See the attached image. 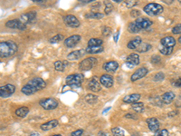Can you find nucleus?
<instances>
[{
  "mask_svg": "<svg viewBox=\"0 0 181 136\" xmlns=\"http://www.w3.org/2000/svg\"><path fill=\"white\" fill-rule=\"evenodd\" d=\"M82 133H83V131H82V129H79V130H76V131L73 132L71 134V136H82Z\"/></svg>",
  "mask_w": 181,
  "mask_h": 136,
  "instance_id": "obj_44",
  "label": "nucleus"
},
{
  "mask_svg": "<svg viewBox=\"0 0 181 136\" xmlns=\"http://www.w3.org/2000/svg\"><path fill=\"white\" fill-rule=\"evenodd\" d=\"M30 136H40L39 134H37V133H33V134H31Z\"/></svg>",
  "mask_w": 181,
  "mask_h": 136,
  "instance_id": "obj_53",
  "label": "nucleus"
},
{
  "mask_svg": "<svg viewBox=\"0 0 181 136\" xmlns=\"http://www.w3.org/2000/svg\"><path fill=\"white\" fill-rule=\"evenodd\" d=\"M28 113H29V109L27 107H25V106L20 107V108L16 110V114L18 117H21V118L26 117L28 114Z\"/></svg>",
  "mask_w": 181,
  "mask_h": 136,
  "instance_id": "obj_26",
  "label": "nucleus"
},
{
  "mask_svg": "<svg viewBox=\"0 0 181 136\" xmlns=\"http://www.w3.org/2000/svg\"><path fill=\"white\" fill-rule=\"evenodd\" d=\"M100 79L98 81V78L96 76H93L88 83L87 85V87L89 90L92 91V92H99L100 91Z\"/></svg>",
  "mask_w": 181,
  "mask_h": 136,
  "instance_id": "obj_14",
  "label": "nucleus"
},
{
  "mask_svg": "<svg viewBox=\"0 0 181 136\" xmlns=\"http://www.w3.org/2000/svg\"><path fill=\"white\" fill-rule=\"evenodd\" d=\"M80 2H82L83 4H88V3H91V2H92L93 0H79Z\"/></svg>",
  "mask_w": 181,
  "mask_h": 136,
  "instance_id": "obj_52",
  "label": "nucleus"
},
{
  "mask_svg": "<svg viewBox=\"0 0 181 136\" xmlns=\"http://www.w3.org/2000/svg\"><path fill=\"white\" fill-rule=\"evenodd\" d=\"M128 30H129V32L132 33V34H136V33H139V32L140 31V29L139 28V26H137V24H136L135 21H134V22H131V23L129 24V26H128Z\"/></svg>",
  "mask_w": 181,
  "mask_h": 136,
  "instance_id": "obj_28",
  "label": "nucleus"
},
{
  "mask_svg": "<svg viewBox=\"0 0 181 136\" xmlns=\"http://www.w3.org/2000/svg\"><path fill=\"white\" fill-rule=\"evenodd\" d=\"M125 117H126V118H132V119H137V117H136L135 115L132 114H127L125 115Z\"/></svg>",
  "mask_w": 181,
  "mask_h": 136,
  "instance_id": "obj_50",
  "label": "nucleus"
},
{
  "mask_svg": "<svg viewBox=\"0 0 181 136\" xmlns=\"http://www.w3.org/2000/svg\"><path fill=\"white\" fill-rule=\"evenodd\" d=\"M140 64V56L136 53H132L126 58V66L129 68H132Z\"/></svg>",
  "mask_w": 181,
  "mask_h": 136,
  "instance_id": "obj_9",
  "label": "nucleus"
},
{
  "mask_svg": "<svg viewBox=\"0 0 181 136\" xmlns=\"http://www.w3.org/2000/svg\"><path fill=\"white\" fill-rule=\"evenodd\" d=\"M137 4H138V2H134V1H127V2H125V5H126L127 7H129V8L134 7Z\"/></svg>",
  "mask_w": 181,
  "mask_h": 136,
  "instance_id": "obj_42",
  "label": "nucleus"
},
{
  "mask_svg": "<svg viewBox=\"0 0 181 136\" xmlns=\"http://www.w3.org/2000/svg\"><path fill=\"white\" fill-rule=\"evenodd\" d=\"M175 97H176V95L173 92H167V93L163 94V95L161 97V100L165 104H169L174 101Z\"/></svg>",
  "mask_w": 181,
  "mask_h": 136,
  "instance_id": "obj_24",
  "label": "nucleus"
},
{
  "mask_svg": "<svg viewBox=\"0 0 181 136\" xmlns=\"http://www.w3.org/2000/svg\"><path fill=\"white\" fill-rule=\"evenodd\" d=\"M102 43H103V41L101 39H99V38H92L88 42V46H99L102 45Z\"/></svg>",
  "mask_w": 181,
  "mask_h": 136,
  "instance_id": "obj_31",
  "label": "nucleus"
},
{
  "mask_svg": "<svg viewBox=\"0 0 181 136\" xmlns=\"http://www.w3.org/2000/svg\"><path fill=\"white\" fill-rule=\"evenodd\" d=\"M97 63V59L94 57H88L86 59H83L82 62L80 63L79 66L81 71H88L90 69L93 67L95 64Z\"/></svg>",
  "mask_w": 181,
  "mask_h": 136,
  "instance_id": "obj_6",
  "label": "nucleus"
},
{
  "mask_svg": "<svg viewBox=\"0 0 181 136\" xmlns=\"http://www.w3.org/2000/svg\"><path fill=\"white\" fill-rule=\"evenodd\" d=\"M58 124H59V122H58L57 120H51V121L45 122V123H43L41 125V129L43 131L46 132V131H49V130H52V129L55 128Z\"/></svg>",
  "mask_w": 181,
  "mask_h": 136,
  "instance_id": "obj_23",
  "label": "nucleus"
},
{
  "mask_svg": "<svg viewBox=\"0 0 181 136\" xmlns=\"http://www.w3.org/2000/svg\"><path fill=\"white\" fill-rule=\"evenodd\" d=\"M172 33L174 34H181V24L177 25L176 26H174V27L172 28Z\"/></svg>",
  "mask_w": 181,
  "mask_h": 136,
  "instance_id": "obj_39",
  "label": "nucleus"
},
{
  "mask_svg": "<svg viewBox=\"0 0 181 136\" xmlns=\"http://www.w3.org/2000/svg\"><path fill=\"white\" fill-rule=\"evenodd\" d=\"M112 9H113L112 4L111 2H107V3L105 4V8H104L105 14H106V15H109V14L112 11Z\"/></svg>",
  "mask_w": 181,
  "mask_h": 136,
  "instance_id": "obj_37",
  "label": "nucleus"
},
{
  "mask_svg": "<svg viewBox=\"0 0 181 136\" xmlns=\"http://www.w3.org/2000/svg\"><path fill=\"white\" fill-rule=\"evenodd\" d=\"M100 83L106 88H111L113 85V78L110 74H103L100 77Z\"/></svg>",
  "mask_w": 181,
  "mask_h": 136,
  "instance_id": "obj_16",
  "label": "nucleus"
},
{
  "mask_svg": "<svg viewBox=\"0 0 181 136\" xmlns=\"http://www.w3.org/2000/svg\"><path fill=\"white\" fill-rule=\"evenodd\" d=\"M39 104L45 110H53L58 106V102L53 98H45L40 100Z\"/></svg>",
  "mask_w": 181,
  "mask_h": 136,
  "instance_id": "obj_5",
  "label": "nucleus"
},
{
  "mask_svg": "<svg viewBox=\"0 0 181 136\" xmlns=\"http://www.w3.org/2000/svg\"><path fill=\"white\" fill-rule=\"evenodd\" d=\"M98 136H112L109 133H107V132H100L99 134H98Z\"/></svg>",
  "mask_w": 181,
  "mask_h": 136,
  "instance_id": "obj_47",
  "label": "nucleus"
},
{
  "mask_svg": "<svg viewBox=\"0 0 181 136\" xmlns=\"http://www.w3.org/2000/svg\"><path fill=\"white\" fill-rule=\"evenodd\" d=\"M18 46L14 41H5L0 43V56L1 58L9 57L17 53Z\"/></svg>",
  "mask_w": 181,
  "mask_h": 136,
  "instance_id": "obj_2",
  "label": "nucleus"
},
{
  "mask_svg": "<svg viewBox=\"0 0 181 136\" xmlns=\"http://www.w3.org/2000/svg\"><path fill=\"white\" fill-rule=\"evenodd\" d=\"M84 76L82 74H73L66 77L65 81L67 85L71 86L72 88H79L82 85Z\"/></svg>",
  "mask_w": 181,
  "mask_h": 136,
  "instance_id": "obj_3",
  "label": "nucleus"
},
{
  "mask_svg": "<svg viewBox=\"0 0 181 136\" xmlns=\"http://www.w3.org/2000/svg\"><path fill=\"white\" fill-rule=\"evenodd\" d=\"M176 106L178 107H181V95L177 99V102H176Z\"/></svg>",
  "mask_w": 181,
  "mask_h": 136,
  "instance_id": "obj_49",
  "label": "nucleus"
},
{
  "mask_svg": "<svg viewBox=\"0 0 181 136\" xmlns=\"http://www.w3.org/2000/svg\"><path fill=\"white\" fill-rule=\"evenodd\" d=\"M35 17H36V13L33 11V12H28V13H26V14H24V15H22L20 18H19V20L22 22V23H24V24H29V23H32L33 22V20L35 19Z\"/></svg>",
  "mask_w": 181,
  "mask_h": 136,
  "instance_id": "obj_17",
  "label": "nucleus"
},
{
  "mask_svg": "<svg viewBox=\"0 0 181 136\" xmlns=\"http://www.w3.org/2000/svg\"><path fill=\"white\" fill-rule=\"evenodd\" d=\"M161 45L165 47H174L176 45V40L172 36H165L161 39Z\"/></svg>",
  "mask_w": 181,
  "mask_h": 136,
  "instance_id": "obj_19",
  "label": "nucleus"
},
{
  "mask_svg": "<svg viewBox=\"0 0 181 136\" xmlns=\"http://www.w3.org/2000/svg\"><path fill=\"white\" fill-rule=\"evenodd\" d=\"M119 34H120V31H117V33L114 34V41H115L116 43H117V41H118V37H119Z\"/></svg>",
  "mask_w": 181,
  "mask_h": 136,
  "instance_id": "obj_51",
  "label": "nucleus"
},
{
  "mask_svg": "<svg viewBox=\"0 0 181 136\" xmlns=\"http://www.w3.org/2000/svg\"><path fill=\"white\" fill-rule=\"evenodd\" d=\"M112 1H114V2H116V3H120L122 0H112Z\"/></svg>",
  "mask_w": 181,
  "mask_h": 136,
  "instance_id": "obj_55",
  "label": "nucleus"
},
{
  "mask_svg": "<svg viewBox=\"0 0 181 136\" xmlns=\"http://www.w3.org/2000/svg\"><path fill=\"white\" fill-rule=\"evenodd\" d=\"M67 62H62V61H56L54 62V69L56 71H59V72H63L65 70V68L67 66Z\"/></svg>",
  "mask_w": 181,
  "mask_h": 136,
  "instance_id": "obj_30",
  "label": "nucleus"
},
{
  "mask_svg": "<svg viewBox=\"0 0 181 136\" xmlns=\"http://www.w3.org/2000/svg\"><path fill=\"white\" fill-rule=\"evenodd\" d=\"M97 100H98V97L92 94H89L85 96V101L88 103H95L97 102Z\"/></svg>",
  "mask_w": 181,
  "mask_h": 136,
  "instance_id": "obj_34",
  "label": "nucleus"
},
{
  "mask_svg": "<svg viewBox=\"0 0 181 136\" xmlns=\"http://www.w3.org/2000/svg\"><path fill=\"white\" fill-rule=\"evenodd\" d=\"M151 62L153 64H158L159 62H160V57L159 55H153L151 57Z\"/></svg>",
  "mask_w": 181,
  "mask_h": 136,
  "instance_id": "obj_43",
  "label": "nucleus"
},
{
  "mask_svg": "<svg viewBox=\"0 0 181 136\" xmlns=\"http://www.w3.org/2000/svg\"><path fill=\"white\" fill-rule=\"evenodd\" d=\"M85 17L90 19H100L104 17V15L102 13H98V12H90L85 15Z\"/></svg>",
  "mask_w": 181,
  "mask_h": 136,
  "instance_id": "obj_27",
  "label": "nucleus"
},
{
  "mask_svg": "<svg viewBox=\"0 0 181 136\" xmlns=\"http://www.w3.org/2000/svg\"><path fill=\"white\" fill-rule=\"evenodd\" d=\"M45 86H46V83L44 79L40 77H34L22 87L21 92L26 95H32L45 88Z\"/></svg>",
  "mask_w": 181,
  "mask_h": 136,
  "instance_id": "obj_1",
  "label": "nucleus"
},
{
  "mask_svg": "<svg viewBox=\"0 0 181 136\" xmlns=\"http://www.w3.org/2000/svg\"><path fill=\"white\" fill-rule=\"evenodd\" d=\"M15 92H16V87H15V85H11V84H7V85H3L0 87V95L2 98L9 97Z\"/></svg>",
  "mask_w": 181,
  "mask_h": 136,
  "instance_id": "obj_7",
  "label": "nucleus"
},
{
  "mask_svg": "<svg viewBox=\"0 0 181 136\" xmlns=\"http://www.w3.org/2000/svg\"><path fill=\"white\" fill-rule=\"evenodd\" d=\"M51 136H62V135H60V134H54V135H51Z\"/></svg>",
  "mask_w": 181,
  "mask_h": 136,
  "instance_id": "obj_57",
  "label": "nucleus"
},
{
  "mask_svg": "<svg viewBox=\"0 0 181 136\" xmlns=\"http://www.w3.org/2000/svg\"><path fill=\"white\" fill-rule=\"evenodd\" d=\"M63 39H64V35L63 34H56V35H54V36L50 38L49 42L51 44H56V43L61 42Z\"/></svg>",
  "mask_w": 181,
  "mask_h": 136,
  "instance_id": "obj_35",
  "label": "nucleus"
},
{
  "mask_svg": "<svg viewBox=\"0 0 181 136\" xmlns=\"http://www.w3.org/2000/svg\"><path fill=\"white\" fill-rule=\"evenodd\" d=\"M179 114L178 111H173V112H171V113L168 114V116H169V117H174V116H175L176 114Z\"/></svg>",
  "mask_w": 181,
  "mask_h": 136,
  "instance_id": "obj_48",
  "label": "nucleus"
},
{
  "mask_svg": "<svg viewBox=\"0 0 181 136\" xmlns=\"http://www.w3.org/2000/svg\"><path fill=\"white\" fill-rule=\"evenodd\" d=\"M173 85L176 86V87H181V77L178 78V79L173 83Z\"/></svg>",
  "mask_w": 181,
  "mask_h": 136,
  "instance_id": "obj_46",
  "label": "nucleus"
},
{
  "mask_svg": "<svg viewBox=\"0 0 181 136\" xmlns=\"http://www.w3.org/2000/svg\"><path fill=\"white\" fill-rule=\"evenodd\" d=\"M148 73V70L146 67H140L139 69H137L131 76V80L132 82H136L141 78H143L144 76L147 75V74Z\"/></svg>",
  "mask_w": 181,
  "mask_h": 136,
  "instance_id": "obj_10",
  "label": "nucleus"
},
{
  "mask_svg": "<svg viewBox=\"0 0 181 136\" xmlns=\"http://www.w3.org/2000/svg\"><path fill=\"white\" fill-rule=\"evenodd\" d=\"M179 44H181V36L179 37Z\"/></svg>",
  "mask_w": 181,
  "mask_h": 136,
  "instance_id": "obj_56",
  "label": "nucleus"
},
{
  "mask_svg": "<svg viewBox=\"0 0 181 136\" xmlns=\"http://www.w3.org/2000/svg\"><path fill=\"white\" fill-rule=\"evenodd\" d=\"M64 21H65L66 26H68L70 27H73V28L78 27L80 26V21L78 20V18H76L73 15H67V16H65V17H64Z\"/></svg>",
  "mask_w": 181,
  "mask_h": 136,
  "instance_id": "obj_12",
  "label": "nucleus"
},
{
  "mask_svg": "<svg viewBox=\"0 0 181 136\" xmlns=\"http://www.w3.org/2000/svg\"><path fill=\"white\" fill-rule=\"evenodd\" d=\"M110 109H111V107H108V108H106V109H105V110L103 111V113H102V114H105V113H107V112H108V111H109Z\"/></svg>",
  "mask_w": 181,
  "mask_h": 136,
  "instance_id": "obj_54",
  "label": "nucleus"
},
{
  "mask_svg": "<svg viewBox=\"0 0 181 136\" xmlns=\"http://www.w3.org/2000/svg\"><path fill=\"white\" fill-rule=\"evenodd\" d=\"M111 33H112L111 27H109V26L103 27V29H102V34H103L104 36H109V35L111 34Z\"/></svg>",
  "mask_w": 181,
  "mask_h": 136,
  "instance_id": "obj_40",
  "label": "nucleus"
},
{
  "mask_svg": "<svg viewBox=\"0 0 181 136\" xmlns=\"http://www.w3.org/2000/svg\"><path fill=\"white\" fill-rule=\"evenodd\" d=\"M144 12L150 17H156L163 12V6L157 3H149L144 6Z\"/></svg>",
  "mask_w": 181,
  "mask_h": 136,
  "instance_id": "obj_4",
  "label": "nucleus"
},
{
  "mask_svg": "<svg viewBox=\"0 0 181 136\" xmlns=\"http://www.w3.org/2000/svg\"><path fill=\"white\" fill-rule=\"evenodd\" d=\"M147 123H148V129L153 132V133H158L159 132V120L155 117H152V118H148V119L146 120Z\"/></svg>",
  "mask_w": 181,
  "mask_h": 136,
  "instance_id": "obj_15",
  "label": "nucleus"
},
{
  "mask_svg": "<svg viewBox=\"0 0 181 136\" xmlns=\"http://www.w3.org/2000/svg\"><path fill=\"white\" fill-rule=\"evenodd\" d=\"M156 136H157V135H156Z\"/></svg>",
  "mask_w": 181,
  "mask_h": 136,
  "instance_id": "obj_60",
  "label": "nucleus"
},
{
  "mask_svg": "<svg viewBox=\"0 0 181 136\" xmlns=\"http://www.w3.org/2000/svg\"><path fill=\"white\" fill-rule=\"evenodd\" d=\"M131 16L132 17H138L140 16V11H138V10H136V9H134V10H132V12H131ZM139 18V17H138Z\"/></svg>",
  "mask_w": 181,
  "mask_h": 136,
  "instance_id": "obj_45",
  "label": "nucleus"
},
{
  "mask_svg": "<svg viewBox=\"0 0 181 136\" xmlns=\"http://www.w3.org/2000/svg\"><path fill=\"white\" fill-rule=\"evenodd\" d=\"M119 67V64L116 61H110L103 65V69L108 73H113Z\"/></svg>",
  "mask_w": 181,
  "mask_h": 136,
  "instance_id": "obj_21",
  "label": "nucleus"
},
{
  "mask_svg": "<svg viewBox=\"0 0 181 136\" xmlns=\"http://www.w3.org/2000/svg\"><path fill=\"white\" fill-rule=\"evenodd\" d=\"M81 40V35L79 34H73L69 37H67L65 40V46L66 47H69V48H72V47H74Z\"/></svg>",
  "mask_w": 181,
  "mask_h": 136,
  "instance_id": "obj_11",
  "label": "nucleus"
},
{
  "mask_svg": "<svg viewBox=\"0 0 181 136\" xmlns=\"http://www.w3.org/2000/svg\"><path fill=\"white\" fill-rule=\"evenodd\" d=\"M173 51V48L172 47H165V46H162L159 48V52L160 54H162L163 55H169Z\"/></svg>",
  "mask_w": 181,
  "mask_h": 136,
  "instance_id": "obj_36",
  "label": "nucleus"
},
{
  "mask_svg": "<svg viewBox=\"0 0 181 136\" xmlns=\"http://www.w3.org/2000/svg\"><path fill=\"white\" fill-rule=\"evenodd\" d=\"M135 22H136L137 26H139V28H140V30H142V29H147V28H148V27L152 25V21L149 20L147 17H139V18H137V19L135 20Z\"/></svg>",
  "mask_w": 181,
  "mask_h": 136,
  "instance_id": "obj_13",
  "label": "nucleus"
},
{
  "mask_svg": "<svg viewBox=\"0 0 181 136\" xmlns=\"http://www.w3.org/2000/svg\"><path fill=\"white\" fill-rule=\"evenodd\" d=\"M102 51H103L102 46H88V47L85 49V52H86L87 54H99V53H101Z\"/></svg>",
  "mask_w": 181,
  "mask_h": 136,
  "instance_id": "obj_25",
  "label": "nucleus"
},
{
  "mask_svg": "<svg viewBox=\"0 0 181 136\" xmlns=\"http://www.w3.org/2000/svg\"><path fill=\"white\" fill-rule=\"evenodd\" d=\"M112 136H125L124 131L120 127H114L112 129Z\"/></svg>",
  "mask_w": 181,
  "mask_h": 136,
  "instance_id": "obj_32",
  "label": "nucleus"
},
{
  "mask_svg": "<svg viewBox=\"0 0 181 136\" xmlns=\"http://www.w3.org/2000/svg\"><path fill=\"white\" fill-rule=\"evenodd\" d=\"M140 94H129V95H126L122 98V101L126 103H135L137 102L140 99Z\"/></svg>",
  "mask_w": 181,
  "mask_h": 136,
  "instance_id": "obj_20",
  "label": "nucleus"
},
{
  "mask_svg": "<svg viewBox=\"0 0 181 136\" xmlns=\"http://www.w3.org/2000/svg\"><path fill=\"white\" fill-rule=\"evenodd\" d=\"M156 135L157 136H168V132L167 129H163L158 133H156Z\"/></svg>",
  "mask_w": 181,
  "mask_h": 136,
  "instance_id": "obj_41",
  "label": "nucleus"
},
{
  "mask_svg": "<svg viewBox=\"0 0 181 136\" xmlns=\"http://www.w3.org/2000/svg\"><path fill=\"white\" fill-rule=\"evenodd\" d=\"M70 136H71V135H70Z\"/></svg>",
  "mask_w": 181,
  "mask_h": 136,
  "instance_id": "obj_59",
  "label": "nucleus"
},
{
  "mask_svg": "<svg viewBox=\"0 0 181 136\" xmlns=\"http://www.w3.org/2000/svg\"><path fill=\"white\" fill-rule=\"evenodd\" d=\"M179 3H180V4H181V0H179Z\"/></svg>",
  "mask_w": 181,
  "mask_h": 136,
  "instance_id": "obj_58",
  "label": "nucleus"
},
{
  "mask_svg": "<svg viewBox=\"0 0 181 136\" xmlns=\"http://www.w3.org/2000/svg\"><path fill=\"white\" fill-rule=\"evenodd\" d=\"M141 44H142L141 38H140V36H136V37H134L133 39H132V40L128 43L127 46H128L129 49L134 50V49H138Z\"/></svg>",
  "mask_w": 181,
  "mask_h": 136,
  "instance_id": "obj_18",
  "label": "nucleus"
},
{
  "mask_svg": "<svg viewBox=\"0 0 181 136\" xmlns=\"http://www.w3.org/2000/svg\"><path fill=\"white\" fill-rule=\"evenodd\" d=\"M149 49H151V46L149 44H148V43H142L140 46V47L138 48V51L140 52V53H146Z\"/></svg>",
  "mask_w": 181,
  "mask_h": 136,
  "instance_id": "obj_33",
  "label": "nucleus"
},
{
  "mask_svg": "<svg viewBox=\"0 0 181 136\" xmlns=\"http://www.w3.org/2000/svg\"><path fill=\"white\" fill-rule=\"evenodd\" d=\"M85 53V50H76V51H73L71 52L70 54H67V59L68 60H71V61H73V60H77V59H80L81 57L83 56Z\"/></svg>",
  "mask_w": 181,
  "mask_h": 136,
  "instance_id": "obj_22",
  "label": "nucleus"
},
{
  "mask_svg": "<svg viewBox=\"0 0 181 136\" xmlns=\"http://www.w3.org/2000/svg\"><path fill=\"white\" fill-rule=\"evenodd\" d=\"M132 108L136 113H142L144 111V104L143 102H135L132 105Z\"/></svg>",
  "mask_w": 181,
  "mask_h": 136,
  "instance_id": "obj_29",
  "label": "nucleus"
},
{
  "mask_svg": "<svg viewBox=\"0 0 181 136\" xmlns=\"http://www.w3.org/2000/svg\"><path fill=\"white\" fill-rule=\"evenodd\" d=\"M6 26L12 29H18V30H25L26 28V25L22 23L19 19H13L9 20L6 23Z\"/></svg>",
  "mask_w": 181,
  "mask_h": 136,
  "instance_id": "obj_8",
  "label": "nucleus"
},
{
  "mask_svg": "<svg viewBox=\"0 0 181 136\" xmlns=\"http://www.w3.org/2000/svg\"><path fill=\"white\" fill-rule=\"evenodd\" d=\"M164 78H165L164 73L159 72V73L156 74V75L154 76V81H156V82H160V81H162Z\"/></svg>",
  "mask_w": 181,
  "mask_h": 136,
  "instance_id": "obj_38",
  "label": "nucleus"
}]
</instances>
